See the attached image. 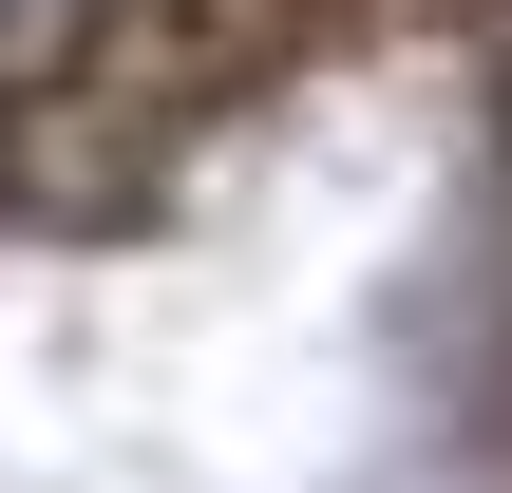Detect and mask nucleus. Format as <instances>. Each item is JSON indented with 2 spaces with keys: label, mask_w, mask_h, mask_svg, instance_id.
I'll return each instance as SVG.
<instances>
[{
  "label": "nucleus",
  "mask_w": 512,
  "mask_h": 493,
  "mask_svg": "<svg viewBox=\"0 0 512 493\" xmlns=\"http://www.w3.org/2000/svg\"><path fill=\"white\" fill-rule=\"evenodd\" d=\"M0 493H512V0H0Z\"/></svg>",
  "instance_id": "obj_1"
}]
</instances>
